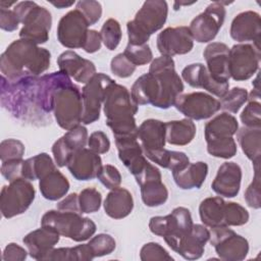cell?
<instances>
[{"mask_svg": "<svg viewBox=\"0 0 261 261\" xmlns=\"http://www.w3.org/2000/svg\"><path fill=\"white\" fill-rule=\"evenodd\" d=\"M209 242L221 260L241 261L249 253L248 240L228 226L212 227Z\"/></svg>", "mask_w": 261, "mask_h": 261, "instance_id": "cell-13", "label": "cell"}, {"mask_svg": "<svg viewBox=\"0 0 261 261\" xmlns=\"http://www.w3.org/2000/svg\"><path fill=\"white\" fill-rule=\"evenodd\" d=\"M138 139L141 142L143 152L148 153L165 147V122L149 118L138 127Z\"/></svg>", "mask_w": 261, "mask_h": 261, "instance_id": "cell-29", "label": "cell"}, {"mask_svg": "<svg viewBox=\"0 0 261 261\" xmlns=\"http://www.w3.org/2000/svg\"><path fill=\"white\" fill-rule=\"evenodd\" d=\"M66 166L75 179L91 180L97 177L102 167V159L91 149L83 148L73 152Z\"/></svg>", "mask_w": 261, "mask_h": 261, "instance_id": "cell-21", "label": "cell"}, {"mask_svg": "<svg viewBox=\"0 0 261 261\" xmlns=\"http://www.w3.org/2000/svg\"><path fill=\"white\" fill-rule=\"evenodd\" d=\"M101 44H102V39H101L100 32H98L96 30H89L86 42L82 49L85 52L90 53V54L95 53L100 50Z\"/></svg>", "mask_w": 261, "mask_h": 261, "instance_id": "cell-60", "label": "cell"}, {"mask_svg": "<svg viewBox=\"0 0 261 261\" xmlns=\"http://www.w3.org/2000/svg\"><path fill=\"white\" fill-rule=\"evenodd\" d=\"M36 196L34 186L24 178L3 186L0 194V210L4 218H12L24 213L33 204Z\"/></svg>", "mask_w": 261, "mask_h": 261, "instance_id": "cell-10", "label": "cell"}, {"mask_svg": "<svg viewBox=\"0 0 261 261\" xmlns=\"http://www.w3.org/2000/svg\"><path fill=\"white\" fill-rule=\"evenodd\" d=\"M249 212L245 207L236 202H225L223 223L224 226L244 225L249 220Z\"/></svg>", "mask_w": 261, "mask_h": 261, "instance_id": "cell-42", "label": "cell"}, {"mask_svg": "<svg viewBox=\"0 0 261 261\" xmlns=\"http://www.w3.org/2000/svg\"><path fill=\"white\" fill-rule=\"evenodd\" d=\"M114 139L119 160L127 167L134 176L137 175L148 162L144 155L143 148L138 142V136L117 137Z\"/></svg>", "mask_w": 261, "mask_h": 261, "instance_id": "cell-26", "label": "cell"}, {"mask_svg": "<svg viewBox=\"0 0 261 261\" xmlns=\"http://www.w3.org/2000/svg\"><path fill=\"white\" fill-rule=\"evenodd\" d=\"M136 65H134L123 53H119L111 59L110 69L112 73L120 79L129 77L136 70Z\"/></svg>", "mask_w": 261, "mask_h": 261, "instance_id": "cell-53", "label": "cell"}, {"mask_svg": "<svg viewBox=\"0 0 261 261\" xmlns=\"http://www.w3.org/2000/svg\"><path fill=\"white\" fill-rule=\"evenodd\" d=\"M225 4L228 3L221 1L212 2L191 21L189 29L194 41L208 43L217 36L225 19Z\"/></svg>", "mask_w": 261, "mask_h": 261, "instance_id": "cell-11", "label": "cell"}, {"mask_svg": "<svg viewBox=\"0 0 261 261\" xmlns=\"http://www.w3.org/2000/svg\"><path fill=\"white\" fill-rule=\"evenodd\" d=\"M181 77L191 87L204 89L218 98H221L229 88V83H220L214 80L206 66L200 62L187 65L181 70Z\"/></svg>", "mask_w": 261, "mask_h": 261, "instance_id": "cell-20", "label": "cell"}, {"mask_svg": "<svg viewBox=\"0 0 261 261\" xmlns=\"http://www.w3.org/2000/svg\"><path fill=\"white\" fill-rule=\"evenodd\" d=\"M62 137L68 147L72 150V152L85 148L89 139L88 129L86 128V126L81 124L68 129Z\"/></svg>", "mask_w": 261, "mask_h": 261, "instance_id": "cell-47", "label": "cell"}, {"mask_svg": "<svg viewBox=\"0 0 261 261\" xmlns=\"http://www.w3.org/2000/svg\"><path fill=\"white\" fill-rule=\"evenodd\" d=\"M51 53L25 40L13 41L0 56V70L8 81L27 76H39L50 66Z\"/></svg>", "mask_w": 261, "mask_h": 261, "instance_id": "cell-2", "label": "cell"}, {"mask_svg": "<svg viewBox=\"0 0 261 261\" xmlns=\"http://www.w3.org/2000/svg\"><path fill=\"white\" fill-rule=\"evenodd\" d=\"M52 5H54L55 7L62 9V8H66V7H70L71 5H73L74 1H70V2H66V1H57V2H50Z\"/></svg>", "mask_w": 261, "mask_h": 261, "instance_id": "cell-62", "label": "cell"}, {"mask_svg": "<svg viewBox=\"0 0 261 261\" xmlns=\"http://www.w3.org/2000/svg\"><path fill=\"white\" fill-rule=\"evenodd\" d=\"M43 260H62V261H75V255L73 251V247L66 248H53L44 258Z\"/></svg>", "mask_w": 261, "mask_h": 261, "instance_id": "cell-59", "label": "cell"}, {"mask_svg": "<svg viewBox=\"0 0 261 261\" xmlns=\"http://www.w3.org/2000/svg\"><path fill=\"white\" fill-rule=\"evenodd\" d=\"M242 181V168L232 161L222 163L211 184L212 190L219 196L225 198L236 197L241 188Z\"/></svg>", "mask_w": 261, "mask_h": 261, "instance_id": "cell-23", "label": "cell"}, {"mask_svg": "<svg viewBox=\"0 0 261 261\" xmlns=\"http://www.w3.org/2000/svg\"><path fill=\"white\" fill-rule=\"evenodd\" d=\"M52 154L54 157V161L57 166L63 167L66 166L71 155L73 154L72 150L65 143L63 137L59 138L52 146Z\"/></svg>", "mask_w": 261, "mask_h": 261, "instance_id": "cell-54", "label": "cell"}, {"mask_svg": "<svg viewBox=\"0 0 261 261\" xmlns=\"http://www.w3.org/2000/svg\"><path fill=\"white\" fill-rule=\"evenodd\" d=\"M173 106L187 118L192 120L210 118L221 109L219 100L204 92L180 94L176 98Z\"/></svg>", "mask_w": 261, "mask_h": 261, "instance_id": "cell-15", "label": "cell"}, {"mask_svg": "<svg viewBox=\"0 0 261 261\" xmlns=\"http://www.w3.org/2000/svg\"><path fill=\"white\" fill-rule=\"evenodd\" d=\"M224 205L225 201L220 197H208L204 199L199 206L200 219L204 225L211 228L224 226Z\"/></svg>", "mask_w": 261, "mask_h": 261, "instance_id": "cell-37", "label": "cell"}, {"mask_svg": "<svg viewBox=\"0 0 261 261\" xmlns=\"http://www.w3.org/2000/svg\"><path fill=\"white\" fill-rule=\"evenodd\" d=\"M130 96L138 106L151 104L157 107L161 98V86L158 79L151 72L144 73L132 86Z\"/></svg>", "mask_w": 261, "mask_h": 261, "instance_id": "cell-28", "label": "cell"}, {"mask_svg": "<svg viewBox=\"0 0 261 261\" xmlns=\"http://www.w3.org/2000/svg\"><path fill=\"white\" fill-rule=\"evenodd\" d=\"M103 112L106 124L111 128L114 138L138 136L135 119L138 105L134 102L127 88L115 82L112 83L106 90Z\"/></svg>", "mask_w": 261, "mask_h": 261, "instance_id": "cell-3", "label": "cell"}, {"mask_svg": "<svg viewBox=\"0 0 261 261\" xmlns=\"http://www.w3.org/2000/svg\"><path fill=\"white\" fill-rule=\"evenodd\" d=\"M88 146L89 149L100 155L109 151L110 141L105 133L102 130H97L90 135L88 139Z\"/></svg>", "mask_w": 261, "mask_h": 261, "instance_id": "cell-55", "label": "cell"}, {"mask_svg": "<svg viewBox=\"0 0 261 261\" xmlns=\"http://www.w3.org/2000/svg\"><path fill=\"white\" fill-rule=\"evenodd\" d=\"M104 211L113 219H122L128 216L134 209V199L130 192L124 188L111 190L104 200Z\"/></svg>", "mask_w": 261, "mask_h": 261, "instance_id": "cell-30", "label": "cell"}, {"mask_svg": "<svg viewBox=\"0 0 261 261\" xmlns=\"http://www.w3.org/2000/svg\"><path fill=\"white\" fill-rule=\"evenodd\" d=\"M237 140L253 166H260L261 127L243 126L237 132Z\"/></svg>", "mask_w": 261, "mask_h": 261, "instance_id": "cell-34", "label": "cell"}, {"mask_svg": "<svg viewBox=\"0 0 261 261\" xmlns=\"http://www.w3.org/2000/svg\"><path fill=\"white\" fill-rule=\"evenodd\" d=\"M260 47L250 43H239L229 49L228 72L237 82L247 81L259 69Z\"/></svg>", "mask_w": 261, "mask_h": 261, "instance_id": "cell-12", "label": "cell"}, {"mask_svg": "<svg viewBox=\"0 0 261 261\" xmlns=\"http://www.w3.org/2000/svg\"><path fill=\"white\" fill-rule=\"evenodd\" d=\"M69 181L57 168L39 181V189L42 196L50 201H56L64 197L69 190Z\"/></svg>", "mask_w": 261, "mask_h": 261, "instance_id": "cell-35", "label": "cell"}, {"mask_svg": "<svg viewBox=\"0 0 261 261\" xmlns=\"http://www.w3.org/2000/svg\"><path fill=\"white\" fill-rule=\"evenodd\" d=\"M20 23L17 15L13 10L0 8V28L6 32H13Z\"/></svg>", "mask_w": 261, "mask_h": 261, "instance_id": "cell-57", "label": "cell"}, {"mask_svg": "<svg viewBox=\"0 0 261 261\" xmlns=\"http://www.w3.org/2000/svg\"><path fill=\"white\" fill-rule=\"evenodd\" d=\"M22 159L4 161L1 164V174L9 182L18 178H22Z\"/></svg>", "mask_w": 261, "mask_h": 261, "instance_id": "cell-56", "label": "cell"}, {"mask_svg": "<svg viewBox=\"0 0 261 261\" xmlns=\"http://www.w3.org/2000/svg\"><path fill=\"white\" fill-rule=\"evenodd\" d=\"M207 152L216 158L229 159L237 154V144L232 137L206 141Z\"/></svg>", "mask_w": 261, "mask_h": 261, "instance_id": "cell-39", "label": "cell"}, {"mask_svg": "<svg viewBox=\"0 0 261 261\" xmlns=\"http://www.w3.org/2000/svg\"><path fill=\"white\" fill-rule=\"evenodd\" d=\"M140 259L143 261H156L167 260L172 261L173 257L158 243L150 242L145 244L140 250Z\"/></svg>", "mask_w": 261, "mask_h": 261, "instance_id": "cell-49", "label": "cell"}, {"mask_svg": "<svg viewBox=\"0 0 261 261\" xmlns=\"http://www.w3.org/2000/svg\"><path fill=\"white\" fill-rule=\"evenodd\" d=\"M254 177L252 182L245 191L244 198L249 207L259 209L261 207V194H260V166L254 167Z\"/></svg>", "mask_w": 261, "mask_h": 261, "instance_id": "cell-48", "label": "cell"}, {"mask_svg": "<svg viewBox=\"0 0 261 261\" xmlns=\"http://www.w3.org/2000/svg\"><path fill=\"white\" fill-rule=\"evenodd\" d=\"M196 124L190 118L170 120L165 122L166 142L174 146H186L196 136Z\"/></svg>", "mask_w": 261, "mask_h": 261, "instance_id": "cell-33", "label": "cell"}, {"mask_svg": "<svg viewBox=\"0 0 261 261\" xmlns=\"http://www.w3.org/2000/svg\"><path fill=\"white\" fill-rule=\"evenodd\" d=\"M194 222L191 212L186 207H176L165 216H153L149 221L152 233L162 237L169 248L188 234L193 228Z\"/></svg>", "mask_w": 261, "mask_h": 261, "instance_id": "cell-8", "label": "cell"}, {"mask_svg": "<svg viewBox=\"0 0 261 261\" xmlns=\"http://www.w3.org/2000/svg\"><path fill=\"white\" fill-rule=\"evenodd\" d=\"M229 35L239 43L253 42L254 45L260 47L261 20L259 13L247 10L237 14L231 21Z\"/></svg>", "mask_w": 261, "mask_h": 261, "instance_id": "cell-19", "label": "cell"}, {"mask_svg": "<svg viewBox=\"0 0 261 261\" xmlns=\"http://www.w3.org/2000/svg\"><path fill=\"white\" fill-rule=\"evenodd\" d=\"M248 91L241 87H234L228 90L219 100L223 110L237 113L241 107L248 101Z\"/></svg>", "mask_w": 261, "mask_h": 261, "instance_id": "cell-40", "label": "cell"}, {"mask_svg": "<svg viewBox=\"0 0 261 261\" xmlns=\"http://www.w3.org/2000/svg\"><path fill=\"white\" fill-rule=\"evenodd\" d=\"M60 234L49 226L41 225L40 228L29 232L22 242L25 245L30 256L36 260L43 258L59 242Z\"/></svg>", "mask_w": 261, "mask_h": 261, "instance_id": "cell-27", "label": "cell"}, {"mask_svg": "<svg viewBox=\"0 0 261 261\" xmlns=\"http://www.w3.org/2000/svg\"><path fill=\"white\" fill-rule=\"evenodd\" d=\"M135 178L141 188V198L146 206L158 207L167 201L168 190L162 182L160 170L155 165L148 161Z\"/></svg>", "mask_w": 261, "mask_h": 261, "instance_id": "cell-16", "label": "cell"}, {"mask_svg": "<svg viewBox=\"0 0 261 261\" xmlns=\"http://www.w3.org/2000/svg\"><path fill=\"white\" fill-rule=\"evenodd\" d=\"M109 75L98 72L82 89L83 116L82 122L90 124L100 118L101 107L103 106L107 88L114 83Z\"/></svg>", "mask_w": 261, "mask_h": 261, "instance_id": "cell-14", "label": "cell"}, {"mask_svg": "<svg viewBox=\"0 0 261 261\" xmlns=\"http://www.w3.org/2000/svg\"><path fill=\"white\" fill-rule=\"evenodd\" d=\"M100 35L102 43L105 45V47L110 51L115 50L119 45L122 37L119 22L114 18H108L103 23Z\"/></svg>", "mask_w": 261, "mask_h": 261, "instance_id": "cell-41", "label": "cell"}, {"mask_svg": "<svg viewBox=\"0 0 261 261\" xmlns=\"http://www.w3.org/2000/svg\"><path fill=\"white\" fill-rule=\"evenodd\" d=\"M244 126L261 127V104L259 101H249L241 113Z\"/></svg>", "mask_w": 261, "mask_h": 261, "instance_id": "cell-51", "label": "cell"}, {"mask_svg": "<svg viewBox=\"0 0 261 261\" xmlns=\"http://www.w3.org/2000/svg\"><path fill=\"white\" fill-rule=\"evenodd\" d=\"M24 154V145L16 139H6L0 144V159L1 162L22 159Z\"/></svg>", "mask_w": 261, "mask_h": 261, "instance_id": "cell-46", "label": "cell"}, {"mask_svg": "<svg viewBox=\"0 0 261 261\" xmlns=\"http://www.w3.org/2000/svg\"><path fill=\"white\" fill-rule=\"evenodd\" d=\"M57 64L60 71L82 84L88 83L97 73L96 66L91 60L81 57L72 50L62 52L57 58Z\"/></svg>", "mask_w": 261, "mask_h": 261, "instance_id": "cell-22", "label": "cell"}, {"mask_svg": "<svg viewBox=\"0 0 261 261\" xmlns=\"http://www.w3.org/2000/svg\"><path fill=\"white\" fill-rule=\"evenodd\" d=\"M239 129L237 118L228 112H221L209 120L204 127L205 141L233 137Z\"/></svg>", "mask_w": 261, "mask_h": 261, "instance_id": "cell-32", "label": "cell"}, {"mask_svg": "<svg viewBox=\"0 0 261 261\" xmlns=\"http://www.w3.org/2000/svg\"><path fill=\"white\" fill-rule=\"evenodd\" d=\"M228 53L229 48L221 42H212L206 46L203 56L206 68L211 76L220 83H228Z\"/></svg>", "mask_w": 261, "mask_h": 261, "instance_id": "cell-25", "label": "cell"}, {"mask_svg": "<svg viewBox=\"0 0 261 261\" xmlns=\"http://www.w3.org/2000/svg\"><path fill=\"white\" fill-rule=\"evenodd\" d=\"M88 244L95 258L111 254L116 247L115 240L107 233H99L93 237Z\"/></svg>", "mask_w": 261, "mask_h": 261, "instance_id": "cell-45", "label": "cell"}, {"mask_svg": "<svg viewBox=\"0 0 261 261\" xmlns=\"http://www.w3.org/2000/svg\"><path fill=\"white\" fill-rule=\"evenodd\" d=\"M53 113L57 124L65 130L82 122V92L71 81L59 86L55 90L53 96Z\"/></svg>", "mask_w": 261, "mask_h": 261, "instance_id": "cell-7", "label": "cell"}, {"mask_svg": "<svg viewBox=\"0 0 261 261\" xmlns=\"http://www.w3.org/2000/svg\"><path fill=\"white\" fill-rule=\"evenodd\" d=\"M75 8L82 12L89 25H93L101 18L102 5L95 0H81L76 3Z\"/></svg>", "mask_w": 261, "mask_h": 261, "instance_id": "cell-50", "label": "cell"}, {"mask_svg": "<svg viewBox=\"0 0 261 261\" xmlns=\"http://www.w3.org/2000/svg\"><path fill=\"white\" fill-rule=\"evenodd\" d=\"M28 252L24 248L18 246L15 243H9L2 253L3 261H22L25 260Z\"/></svg>", "mask_w": 261, "mask_h": 261, "instance_id": "cell-58", "label": "cell"}, {"mask_svg": "<svg viewBox=\"0 0 261 261\" xmlns=\"http://www.w3.org/2000/svg\"><path fill=\"white\" fill-rule=\"evenodd\" d=\"M208 174V165L203 161L189 163L184 169L173 172V179L181 190L200 189Z\"/></svg>", "mask_w": 261, "mask_h": 261, "instance_id": "cell-31", "label": "cell"}, {"mask_svg": "<svg viewBox=\"0 0 261 261\" xmlns=\"http://www.w3.org/2000/svg\"><path fill=\"white\" fill-rule=\"evenodd\" d=\"M156 45L161 56L172 57L189 53L194 47V40L189 27H169L158 34Z\"/></svg>", "mask_w": 261, "mask_h": 261, "instance_id": "cell-18", "label": "cell"}, {"mask_svg": "<svg viewBox=\"0 0 261 261\" xmlns=\"http://www.w3.org/2000/svg\"><path fill=\"white\" fill-rule=\"evenodd\" d=\"M210 230L202 224H194L192 230L179 239L171 248L187 260H196L202 257L206 243L209 241Z\"/></svg>", "mask_w": 261, "mask_h": 261, "instance_id": "cell-24", "label": "cell"}, {"mask_svg": "<svg viewBox=\"0 0 261 261\" xmlns=\"http://www.w3.org/2000/svg\"><path fill=\"white\" fill-rule=\"evenodd\" d=\"M97 178L106 189L109 190L118 188L121 184V174L119 170L111 164L102 165Z\"/></svg>", "mask_w": 261, "mask_h": 261, "instance_id": "cell-52", "label": "cell"}, {"mask_svg": "<svg viewBox=\"0 0 261 261\" xmlns=\"http://www.w3.org/2000/svg\"><path fill=\"white\" fill-rule=\"evenodd\" d=\"M41 225L49 226L60 236L68 238L74 242L89 240L96 232L95 222L82 216L81 213L49 210L41 218Z\"/></svg>", "mask_w": 261, "mask_h": 261, "instance_id": "cell-6", "label": "cell"}, {"mask_svg": "<svg viewBox=\"0 0 261 261\" xmlns=\"http://www.w3.org/2000/svg\"><path fill=\"white\" fill-rule=\"evenodd\" d=\"M124 56L136 66L145 65L153 60V53L148 44L130 45L127 44L124 51Z\"/></svg>", "mask_w": 261, "mask_h": 261, "instance_id": "cell-44", "label": "cell"}, {"mask_svg": "<svg viewBox=\"0 0 261 261\" xmlns=\"http://www.w3.org/2000/svg\"><path fill=\"white\" fill-rule=\"evenodd\" d=\"M12 10L23 24L19 31L20 39L29 40L37 45L49 40L52 16L47 8L34 1H21L16 3Z\"/></svg>", "mask_w": 261, "mask_h": 261, "instance_id": "cell-5", "label": "cell"}, {"mask_svg": "<svg viewBox=\"0 0 261 261\" xmlns=\"http://www.w3.org/2000/svg\"><path fill=\"white\" fill-rule=\"evenodd\" d=\"M56 163L47 153H40L23 160L22 178L28 180L41 179L49 172L56 169Z\"/></svg>", "mask_w": 261, "mask_h": 261, "instance_id": "cell-38", "label": "cell"}, {"mask_svg": "<svg viewBox=\"0 0 261 261\" xmlns=\"http://www.w3.org/2000/svg\"><path fill=\"white\" fill-rule=\"evenodd\" d=\"M89 23L85 16L76 8L69 10L59 20L57 25V39L59 43L68 48H83L87 36Z\"/></svg>", "mask_w": 261, "mask_h": 261, "instance_id": "cell-17", "label": "cell"}, {"mask_svg": "<svg viewBox=\"0 0 261 261\" xmlns=\"http://www.w3.org/2000/svg\"><path fill=\"white\" fill-rule=\"evenodd\" d=\"M144 155L155 164L171 170L172 173L184 169L190 163V159L186 153L179 151H170L165 148L148 152Z\"/></svg>", "mask_w": 261, "mask_h": 261, "instance_id": "cell-36", "label": "cell"}, {"mask_svg": "<svg viewBox=\"0 0 261 261\" xmlns=\"http://www.w3.org/2000/svg\"><path fill=\"white\" fill-rule=\"evenodd\" d=\"M168 5L163 0H147L127 21V38L130 45L147 44L151 35L161 30L167 19Z\"/></svg>", "mask_w": 261, "mask_h": 261, "instance_id": "cell-4", "label": "cell"}, {"mask_svg": "<svg viewBox=\"0 0 261 261\" xmlns=\"http://www.w3.org/2000/svg\"><path fill=\"white\" fill-rule=\"evenodd\" d=\"M1 104L14 117L29 122H40L43 115L53 111L55 90L70 82V77L55 71L42 76H27L11 82L1 76Z\"/></svg>", "mask_w": 261, "mask_h": 261, "instance_id": "cell-1", "label": "cell"}, {"mask_svg": "<svg viewBox=\"0 0 261 261\" xmlns=\"http://www.w3.org/2000/svg\"><path fill=\"white\" fill-rule=\"evenodd\" d=\"M102 196L95 188H86L79 194V205L82 213H94L101 207Z\"/></svg>", "mask_w": 261, "mask_h": 261, "instance_id": "cell-43", "label": "cell"}, {"mask_svg": "<svg viewBox=\"0 0 261 261\" xmlns=\"http://www.w3.org/2000/svg\"><path fill=\"white\" fill-rule=\"evenodd\" d=\"M57 209L60 211L76 212L82 214L80 210V205H79V194L71 193L67 195L62 201L57 203Z\"/></svg>", "mask_w": 261, "mask_h": 261, "instance_id": "cell-61", "label": "cell"}, {"mask_svg": "<svg viewBox=\"0 0 261 261\" xmlns=\"http://www.w3.org/2000/svg\"><path fill=\"white\" fill-rule=\"evenodd\" d=\"M149 72L153 73L161 86V98L157 108L168 109L174 105L176 98L182 94L184 84L175 70L172 57L160 56L152 60Z\"/></svg>", "mask_w": 261, "mask_h": 261, "instance_id": "cell-9", "label": "cell"}]
</instances>
